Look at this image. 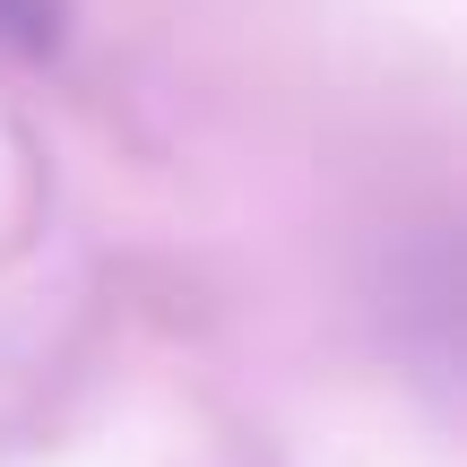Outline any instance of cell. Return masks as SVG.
<instances>
[{
  "label": "cell",
  "instance_id": "cell-1",
  "mask_svg": "<svg viewBox=\"0 0 467 467\" xmlns=\"http://www.w3.org/2000/svg\"><path fill=\"white\" fill-rule=\"evenodd\" d=\"M0 44L44 61V52L61 44V0H0Z\"/></svg>",
  "mask_w": 467,
  "mask_h": 467
}]
</instances>
